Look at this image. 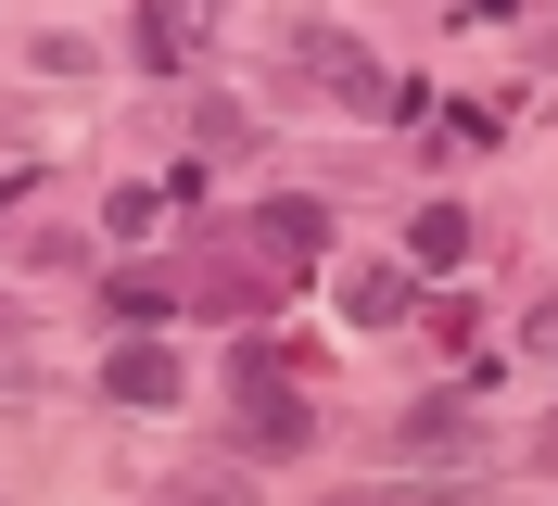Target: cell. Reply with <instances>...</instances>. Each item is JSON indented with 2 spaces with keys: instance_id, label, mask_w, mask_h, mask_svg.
<instances>
[{
  "instance_id": "1",
  "label": "cell",
  "mask_w": 558,
  "mask_h": 506,
  "mask_svg": "<svg viewBox=\"0 0 558 506\" xmlns=\"http://www.w3.org/2000/svg\"><path fill=\"white\" fill-rule=\"evenodd\" d=\"M305 431H317V418H305V393H292L267 355H242V443H254V456H292Z\"/></svg>"
},
{
  "instance_id": "2",
  "label": "cell",
  "mask_w": 558,
  "mask_h": 506,
  "mask_svg": "<svg viewBox=\"0 0 558 506\" xmlns=\"http://www.w3.org/2000/svg\"><path fill=\"white\" fill-rule=\"evenodd\" d=\"M393 456H432V469H445V456H483V405H457V393L407 405V418H393Z\"/></svg>"
},
{
  "instance_id": "3",
  "label": "cell",
  "mask_w": 558,
  "mask_h": 506,
  "mask_svg": "<svg viewBox=\"0 0 558 506\" xmlns=\"http://www.w3.org/2000/svg\"><path fill=\"white\" fill-rule=\"evenodd\" d=\"M292 64H305V76H330L343 101H368V114H381V64H368L343 26H292Z\"/></svg>"
},
{
  "instance_id": "4",
  "label": "cell",
  "mask_w": 558,
  "mask_h": 506,
  "mask_svg": "<svg viewBox=\"0 0 558 506\" xmlns=\"http://www.w3.org/2000/svg\"><path fill=\"white\" fill-rule=\"evenodd\" d=\"M102 393L114 405H178V355H166V342H114V355H102Z\"/></svg>"
},
{
  "instance_id": "5",
  "label": "cell",
  "mask_w": 558,
  "mask_h": 506,
  "mask_svg": "<svg viewBox=\"0 0 558 506\" xmlns=\"http://www.w3.org/2000/svg\"><path fill=\"white\" fill-rule=\"evenodd\" d=\"M166 506H254V469H242V456H178Z\"/></svg>"
},
{
  "instance_id": "6",
  "label": "cell",
  "mask_w": 558,
  "mask_h": 506,
  "mask_svg": "<svg viewBox=\"0 0 558 506\" xmlns=\"http://www.w3.org/2000/svg\"><path fill=\"white\" fill-rule=\"evenodd\" d=\"M407 267H432V279L470 267V215H457V202H418L407 215Z\"/></svg>"
},
{
  "instance_id": "7",
  "label": "cell",
  "mask_w": 558,
  "mask_h": 506,
  "mask_svg": "<svg viewBox=\"0 0 558 506\" xmlns=\"http://www.w3.org/2000/svg\"><path fill=\"white\" fill-rule=\"evenodd\" d=\"M254 254H267L279 279H292V267H317V202H267V215H254Z\"/></svg>"
},
{
  "instance_id": "8",
  "label": "cell",
  "mask_w": 558,
  "mask_h": 506,
  "mask_svg": "<svg viewBox=\"0 0 558 506\" xmlns=\"http://www.w3.org/2000/svg\"><path fill=\"white\" fill-rule=\"evenodd\" d=\"M343 304L368 317V330H393V317H407V267H355V279H343Z\"/></svg>"
}]
</instances>
